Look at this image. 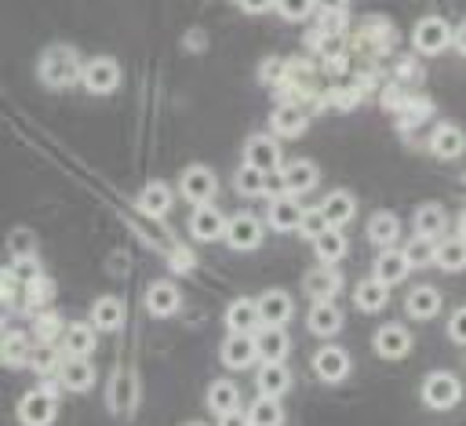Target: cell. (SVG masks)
<instances>
[{
    "mask_svg": "<svg viewBox=\"0 0 466 426\" xmlns=\"http://www.w3.org/2000/svg\"><path fill=\"white\" fill-rule=\"evenodd\" d=\"M218 426H255V422H251V415H248V411H240V408H233V411H226V415H218Z\"/></svg>",
    "mask_w": 466,
    "mask_h": 426,
    "instance_id": "obj_49",
    "label": "cell"
},
{
    "mask_svg": "<svg viewBox=\"0 0 466 426\" xmlns=\"http://www.w3.org/2000/svg\"><path fill=\"white\" fill-rule=\"evenodd\" d=\"M178 306H182V295H178V288H175L171 280L149 284V291H146V309H149L153 317H171Z\"/></svg>",
    "mask_w": 466,
    "mask_h": 426,
    "instance_id": "obj_19",
    "label": "cell"
},
{
    "mask_svg": "<svg viewBox=\"0 0 466 426\" xmlns=\"http://www.w3.org/2000/svg\"><path fill=\"white\" fill-rule=\"evenodd\" d=\"M459 237H466V208H462V215H459Z\"/></svg>",
    "mask_w": 466,
    "mask_h": 426,
    "instance_id": "obj_53",
    "label": "cell"
},
{
    "mask_svg": "<svg viewBox=\"0 0 466 426\" xmlns=\"http://www.w3.org/2000/svg\"><path fill=\"white\" fill-rule=\"evenodd\" d=\"M455 47H459V51L466 55V22H462V25L455 29Z\"/></svg>",
    "mask_w": 466,
    "mask_h": 426,
    "instance_id": "obj_52",
    "label": "cell"
},
{
    "mask_svg": "<svg viewBox=\"0 0 466 426\" xmlns=\"http://www.w3.org/2000/svg\"><path fill=\"white\" fill-rule=\"evenodd\" d=\"M448 339L459 342V346H466V306H459V309L451 313V320H448Z\"/></svg>",
    "mask_w": 466,
    "mask_h": 426,
    "instance_id": "obj_47",
    "label": "cell"
},
{
    "mask_svg": "<svg viewBox=\"0 0 466 426\" xmlns=\"http://www.w3.org/2000/svg\"><path fill=\"white\" fill-rule=\"evenodd\" d=\"M284 193H291V197H299V193H309L313 186H317V164L313 160H291V164H284Z\"/></svg>",
    "mask_w": 466,
    "mask_h": 426,
    "instance_id": "obj_17",
    "label": "cell"
},
{
    "mask_svg": "<svg viewBox=\"0 0 466 426\" xmlns=\"http://www.w3.org/2000/svg\"><path fill=\"white\" fill-rule=\"evenodd\" d=\"M58 364H62V357H58V350H55L51 342L33 346V357H29V368H33V371L47 375V371H58Z\"/></svg>",
    "mask_w": 466,
    "mask_h": 426,
    "instance_id": "obj_42",
    "label": "cell"
},
{
    "mask_svg": "<svg viewBox=\"0 0 466 426\" xmlns=\"http://www.w3.org/2000/svg\"><path fill=\"white\" fill-rule=\"evenodd\" d=\"M58 411V390L55 386H44V390H29L22 401H18V422L22 426H47Z\"/></svg>",
    "mask_w": 466,
    "mask_h": 426,
    "instance_id": "obj_3",
    "label": "cell"
},
{
    "mask_svg": "<svg viewBox=\"0 0 466 426\" xmlns=\"http://www.w3.org/2000/svg\"><path fill=\"white\" fill-rule=\"evenodd\" d=\"M444 229H448V215L441 204H422L415 211V233L419 237H441Z\"/></svg>",
    "mask_w": 466,
    "mask_h": 426,
    "instance_id": "obj_36",
    "label": "cell"
},
{
    "mask_svg": "<svg viewBox=\"0 0 466 426\" xmlns=\"http://www.w3.org/2000/svg\"><path fill=\"white\" fill-rule=\"evenodd\" d=\"M433 262L444 269V273H459L466 269V237H444L437 240V255Z\"/></svg>",
    "mask_w": 466,
    "mask_h": 426,
    "instance_id": "obj_32",
    "label": "cell"
},
{
    "mask_svg": "<svg viewBox=\"0 0 466 426\" xmlns=\"http://www.w3.org/2000/svg\"><path fill=\"white\" fill-rule=\"evenodd\" d=\"M441 291L437 288H426V284H419V288H411L408 291V299H404V309H408V317H415V320H430V317H437L441 313Z\"/></svg>",
    "mask_w": 466,
    "mask_h": 426,
    "instance_id": "obj_20",
    "label": "cell"
},
{
    "mask_svg": "<svg viewBox=\"0 0 466 426\" xmlns=\"http://www.w3.org/2000/svg\"><path fill=\"white\" fill-rule=\"evenodd\" d=\"M320 211H324L328 226H339V229H342V226L353 218L357 200H353V193H346V189H331V193L320 200Z\"/></svg>",
    "mask_w": 466,
    "mask_h": 426,
    "instance_id": "obj_25",
    "label": "cell"
},
{
    "mask_svg": "<svg viewBox=\"0 0 466 426\" xmlns=\"http://www.w3.org/2000/svg\"><path fill=\"white\" fill-rule=\"evenodd\" d=\"M189 233H193L197 240H218V237H226V218H222V211L211 208V204H197V211L189 215Z\"/></svg>",
    "mask_w": 466,
    "mask_h": 426,
    "instance_id": "obj_13",
    "label": "cell"
},
{
    "mask_svg": "<svg viewBox=\"0 0 466 426\" xmlns=\"http://www.w3.org/2000/svg\"><path fill=\"white\" fill-rule=\"evenodd\" d=\"M397 237H400V222H397V215H390V211H375V215L368 218V240H371V244L390 248Z\"/></svg>",
    "mask_w": 466,
    "mask_h": 426,
    "instance_id": "obj_35",
    "label": "cell"
},
{
    "mask_svg": "<svg viewBox=\"0 0 466 426\" xmlns=\"http://www.w3.org/2000/svg\"><path fill=\"white\" fill-rule=\"evenodd\" d=\"M313 251H317L320 262H339V259L346 255V237H342V229H339V226H328V229L313 240Z\"/></svg>",
    "mask_w": 466,
    "mask_h": 426,
    "instance_id": "obj_38",
    "label": "cell"
},
{
    "mask_svg": "<svg viewBox=\"0 0 466 426\" xmlns=\"http://www.w3.org/2000/svg\"><path fill=\"white\" fill-rule=\"evenodd\" d=\"M324 229H328V218H324V211H320V208H306L299 233H302V237H309V240H317Z\"/></svg>",
    "mask_w": 466,
    "mask_h": 426,
    "instance_id": "obj_44",
    "label": "cell"
},
{
    "mask_svg": "<svg viewBox=\"0 0 466 426\" xmlns=\"http://www.w3.org/2000/svg\"><path fill=\"white\" fill-rule=\"evenodd\" d=\"M62 350H66L69 357H87V353H95V324H87V320L66 324Z\"/></svg>",
    "mask_w": 466,
    "mask_h": 426,
    "instance_id": "obj_26",
    "label": "cell"
},
{
    "mask_svg": "<svg viewBox=\"0 0 466 426\" xmlns=\"http://www.w3.org/2000/svg\"><path fill=\"white\" fill-rule=\"evenodd\" d=\"M91 324H95L98 331H116V328L124 324V302H120L116 295L95 299V306H91Z\"/></svg>",
    "mask_w": 466,
    "mask_h": 426,
    "instance_id": "obj_29",
    "label": "cell"
},
{
    "mask_svg": "<svg viewBox=\"0 0 466 426\" xmlns=\"http://www.w3.org/2000/svg\"><path fill=\"white\" fill-rule=\"evenodd\" d=\"M306 324H309V331H313V335L331 339V335L342 328V309H339L331 299H320V302H313V306H309Z\"/></svg>",
    "mask_w": 466,
    "mask_h": 426,
    "instance_id": "obj_14",
    "label": "cell"
},
{
    "mask_svg": "<svg viewBox=\"0 0 466 426\" xmlns=\"http://www.w3.org/2000/svg\"><path fill=\"white\" fill-rule=\"evenodd\" d=\"M80 73H84V62L69 44H55L40 55V80L47 87H69L80 80Z\"/></svg>",
    "mask_w": 466,
    "mask_h": 426,
    "instance_id": "obj_1",
    "label": "cell"
},
{
    "mask_svg": "<svg viewBox=\"0 0 466 426\" xmlns=\"http://www.w3.org/2000/svg\"><path fill=\"white\" fill-rule=\"evenodd\" d=\"M430 149H433L441 160H455V157L466 149V135H462L455 124H437V131L430 135Z\"/></svg>",
    "mask_w": 466,
    "mask_h": 426,
    "instance_id": "obj_24",
    "label": "cell"
},
{
    "mask_svg": "<svg viewBox=\"0 0 466 426\" xmlns=\"http://www.w3.org/2000/svg\"><path fill=\"white\" fill-rule=\"evenodd\" d=\"M371 346H375L379 357L400 360V357H408V350H411V335H408V328H400V324H386V328L375 331Z\"/></svg>",
    "mask_w": 466,
    "mask_h": 426,
    "instance_id": "obj_11",
    "label": "cell"
},
{
    "mask_svg": "<svg viewBox=\"0 0 466 426\" xmlns=\"http://www.w3.org/2000/svg\"><path fill=\"white\" fill-rule=\"evenodd\" d=\"M291 313H295V302H291V295L280 291V288H273V291H266V295L258 299V317H262V324L284 328V324L291 320Z\"/></svg>",
    "mask_w": 466,
    "mask_h": 426,
    "instance_id": "obj_15",
    "label": "cell"
},
{
    "mask_svg": "<svg viewBox=\"0 0 466 426\" xmlns=\"http://www.w3.org/2000/svg\"><path fill=\"white\" fill-rule=\"evenodd\" d=\"M7 248H11V255L15 259H33V233H25V229H18V233H11V240H7Z\"/></svg>",
    "mask_w": 466,
    "mask_h": 426,
    "instance_id": "obj_46",
    "label": "cell"
},
{
    "mask_svg": "<svg viewBox=\"0 0 466 426\" xmlns=\"http://www.w3.org/2000/svg\"><path fill=\"white\" fill-rule=\"evenodd\" d=\"M255 342H258V357H262V360H284L288 350H291L284 328H277V324H262V328L255 331Z\"/></svg>",
    "mask_w": 466,
    "mask_h": 426,
    "instance_id": "obj_27",
    "label": "cell"
},
{
    "mask_svg": "<svg viewBox=\"0 0 466 426\" xmlns=\"http://www.w3.org/2000/svg\"><path fill=\"white\" fill-rule=\"evenodd\" d=\"M80 84H84L91 95H109V91H116V87H120V66H116L113 58L98 55V58L84 62Z\"/></svg>",
    "mask_w": 466,
    "mask_h": 426,
    "instance_id": "obj_5",
    "label": "cell"
},
{
    "mask_svg": "<svg viewBox=\"0 0 466 426\" xmlns=\"http://www.w3.org/2000/svg\"><path fill=\"white\" fill-rule=\"evenodd\" d=\"M58 382L66 386V390H91V382H95V368H91V360L87 357H62V364H58Z\"/></svg>",
    "mask_w": 466,
    "mask_h": 426,
    "instance_id": "obj_16",
    "label": "cell"
},
{
    "mask_svg": "<svg viewBox=\"0 0 466 426\" xmlns=\"http://www.w3.org/2000/svg\"><path fill=\"white\" fill-rule=\"evenodd\" d=\"M346 4H350V0H317L320 11H346Z\"/></svg>",
    "mask_w": 466,
    "mask_h": 426,
    "instance_id": "obj_51",
    "label": "cell"
},
{
    "mask_svg": "<svg viewBox=\"0 0 466 426\" xmlns=\"http://www.w3.org/2000/svg\"><path fill=\"white\" fill-rule=\"evenodd\" d=\"M33 331H36V339H40V342H55L58 335H66V328H62L58 313H40V317H36V324H33Z\"/></svg>",
    "mask_w": 466,
    "mask_h": 426,
    "instance_id": "obj_43",
    "label": "cell"
},
{
    "mask_svg": "<svg viewBox=\"0 0 466 426\" xmlns=\"http://www.w3.org/2000/svg\"><path fill=\"white\" fill-rule=\"evenodd\" d=\"M302 215H306V208H302L291 193H280V197L269 200V226L280 229V233L299 229V226H302Z\"/></svg>",
    "mask_w": 466,
    "mask_h": 426,
    "instance_id": "obj_12",
    "label": "cell"
},
{
    "mask_svg": "<svg viewBox=\"0 0 466 426\" xmlns=\"http://www.w3.org/2000/svg\"><path fill=\"white\" fill-rule=\"evenodd\" d=\"M233 251H251V248H258V240H262V222L255 218V215H248V211H240V215H233V218H226V237H222Z\"/></svg>",
    "mask_w": 466,
    "mask_h": 426,
    "instance_id": "obj_7",
    "label": "cell"
},
{
    "mask_svg": "<svg viewBox=\"0 0 466 426\" xmlns=\"http://www.w3.org/2000/svg\"><path fill=\"white\" fill-rule=\"evenodd\" d=\"M135 401H138V382H135V375H131V371L113 375V382H109V408H113L116 415H127V411L135 408Z\"/></svg>",
    "mask_w": 466,
    "mask_h": 426,
    "instance_id": "obj_28",
    "label": "cell"
},
{
    "mask_svg": "<svg viewBox=\"0 0 466 426\" xmlns=\"http://www.w3.org/2000/svg\"><path fill=\"white\" fill-rule=\"evenodd\" d=\"M411 44H415V51H422V55H437V51H444L448 44H455V29H451L441 15H426V18H419L415 29H411Z\"/></svg>",
    "mask_w": 466,
    "mask_h": 426,
    "instance_id": "obj_2",
    "label": "cell"
},
{
    "mask_svg": "<svg viewBox=\"0 0 466 426\" xmlns=\"http://www.w3.org/2000/svg\"><path fill=\"white\" fill-rule=\"evenodd\" d=\"M178 189H182V197H186L189 204H211V197L218 193V178H215V171H211V167L193 164V167H186V171H182Z\"/></svg>",
    "mask_w": 466,
    "mask_h": 426,
    "instance_id": "obj_6",
    "label": "cell"
},
{
    "mask_svg": "<svg viewBox=\"0 0 466 426\" xmlns=\"http://www.w3.org/2000/svg\"><path fill=\"white\" fill-rule=\"evenodd\" d=\"M258 360V342L251 331H229L226 342H222V364L240 371V368H251Z\"/></svg>",
    "mask_w": 466,
    "mask_h": 426,
    "instance_id": "obj_8",
    "label": "cell"
},
{
    "mask_svg": "<svg viewBox=\"0 0 466 426\" xmlns=\"http://www.w3.org/2000/svg\"><path fill=\"white\" fill-rule=\"evenodd\" d=\"M11 273H15V280H22V284H33V280H40V269H36V262H33V259H15Z\"/></svg>",
    "mask_w": 466,
    "mask_h": 426,
    "instance_id": "obj_48",
    "label": "cell"
},
{
    "mask_svg": "<svg viewBox=\"0 0 466 426\" xmlns=\"http://www.w3.org/2000/svg\"><path fill=\"white\" fill-rule=\"evenodd\" d=\"M226 328L229 331H258L262 317H258V299H237L226 306Z\"/></svg>",
    "mask_w": 466,
    "mask_h": 426,
    "instance_id": "obj_21",
    "label": "cell"
},
{
    "mask_svg": "<svg viewBox=\"0 0 466 426\" xmlns=\"http://www.w3.org/2000/svg\"><path fill=\"white\" fill-rule=\"evenodd\" d=\"M138 208H142L146 215H153V218L167 215V208H171V186H167V182H146V186L138 189Z\"/></svg>",
    "mask_w": 466,
    "mask_h": 426,
    "instance_id": "obj_33",
    "label": "cell"
},
{
    "mask_svg": "<svg viewBox=\"0 0 466 426\" xmlns=\"http://www.w3.org/2000/svg\"><path fill=\"white\" fill-rule=\"evenodd\" d=\"M313 371L324 379V382H342L350 375V353L342 346H320L313 353Z\"/></svg>",
    "mask_w": 466,
    "mask_h": 426,
    "instance_id": "obj_10",
    "label": "cell"
},
{
    "mask_svg": "<svg viewBox=\"0 0 466 426\" xmlns=\"http://www.w3.org/2000/svg\"><path fill=\"white\" fill-rule=\"evenodd\" d=\"M313 7H317V0H277V15H280V18H288V22L306 18Z\"/></svg>",
    "mask_w": 466,
    "mask_h": 426,
    "instance_id": "obj_45",
    "label": "cell"
},
{
    "mask_svg": "<svg viewBox=\"0 0 466 426\" xmlns=\"http://www.w3.org/2000/svg\"><path fill=\"white\" fill-rule=\"evenodd\" d=\"M269 124H273V131H277L280 138H299V135L306 131V113H302L299 106L284 102V106H277V109H273Z\"/></svg>",
    "mask_w": 466,
    "mask_h": 426,
    "instance_id": "obj_30",
    "label": "cell"
},
{
    "mask_svg": "<svg viewBox=\"0 0 466 426\" xmlns=\"http://www.w3.org/2000/svg\"><path fill=\"white\" fill-rule=\"evenodd\" d=\"M248 415H251V422H255V426H280V422H284L280 401H277V397H266V393H258V397H255V404L248 408Z\"/></svg>",
    "mask_w": 466,
    "mask_h": 426,
    "instance_id": "obj_39",
    "label": "cell"
},
{
    "mask_svg": "<svg viewBox=\"0 0 466 426\" xmlns=\"http://www.w3.org/2000/svg\"><path fill=\"white\" fill-rule=\"evenodd\" d=\"M404 255H408L411 269H419V266H430V262H433V255H437V244H433V237H419V233H415V237L408 240Z\"/></svg>",
    "mask_w": 466,
    "mask_h": 426,
    "instance_id": "obj_41",
    "label": "cell"
},
{
    "mask_svg": "<svg viewBox=\"0 0 466 426\" xmlns=\"http://www.w3.org/2000/svg\"><path fill=\"white\" fill-rule=\"evenodd\" d=\"M248 15H262V11H277V0H237Z\"/></svg>",
    "mask_w": 466,
    "mask_h": 426,
    "instance_id": "obj_50",
    "label": "cell"
},
{
    "mask_svg": "<svg viewBox=\"0 0 466 426\" xmlns=\"http://www.w3.org/2000/svg\"><path fill=\"white\" fill-rule=\"evenodd\" d=\"M459 397H462V382H459L451 371H430V375L422 379V404H426V408L444 411V408H455Z\"/></svg>",
    "mask_w": 466,
    "mask_h": 426,
    "instance_id": "obj_4",
    "label": "cell"
},
{
    "mask_svg": "<svg viewBox=\"0 0 466 426\" xmlns=\"http://www.w3.org/2000/svg\"><path fill=\"white\" fill-rule=\"evenodd\" d=\"M339 273L331 269V262H324V266H313L306 277H302V288H306V295L313 299V302H320V299H331L335 291H339Z\"/></svg>",
    "mask_w": 466,
    "mask_h": 426,
    "instance_id": "obj_18",
    "label": "cell"
},
{
    "mask_svg": "<svg viewBox=\"0 0 466 426\" xmlns=\"http://www.w3.org/2000/svg\"><path fill=\"white\" fill-rule=\"evenodd\" d=\"M244 164L262 167L266 175H273L280 167V146H277V138L273 135H251L244 142Z\"/></svg>",
    "mask_w": 466,
    "mask_h": 426,
    "instance_id": "obj_9",
    "label": "cell"
},
{
    "mask_svg": "<svg viewBox=\"0 0 466 426\" xmlns=\"http://www.w3.org/2000/svg\"><path fill=\"white\" fill-rule=\"evenodd\" d=\"M386 288H390V284H382L379 277H368V280H360V284L353 288V302H357V309H364V313H379V309L390 302Z\"/></svg>",
    "mask_w": 466,
    "mask_h": 426,
    "instance_id": "obj_31",
    "label": "cell"
},
{
    "mask_svg": "<svg viewBox=\"0 0 466 426\" xmlns=\"http://www.w3.org/2000/svg\"><path fill=\"white\" fill-rule=\"evenodd\" d=\"M408 269H411V262H408V255L397 251V248H382L379 259H375V277H379L382 284H400V280L408 277Z\"/></svg>",
    "mask_w": 466,
    "mask_h": 426,
    "instance_id": "obj_23",
    "label": "cell"
},
{
    "mask_svg": "<svg viewBox=\"0 0 466 426\" xmlns=\"http://www.w3.org/2000/svg\"><path fill=\"white\" fill-rule=\"evenodd\" d=\"M233 189L240 197H262L269 189V175L262 167H251V164H240L237 175H233Z\"/></svg>",
    "mask_w": 466,
    "mask_h": 426,
    "instance_id": "obj_34",
    "label": "cell"
},
{
    "mask_svg": "<svg viewBox=\"0 0 466 426\" xmlns=\"http://www.w3.org/2000/svg\"><path fill=\"white\" fill-rule=\"evenodd\" d=\"M255 386H258V393H266V397H280V393L291 390V371L284 368V360H262Z\"/></svg>",
    "mask_w": 466,
    "mask_h": 426,
    "instance_id": "obj_22",
    "label": "cell"
},
{
    "mask_svg": "<svg viewBox=\"0 0 466 426\" xmlns=\"http://www.w3.org/2000/svg\"><path fill=\"white\" fill-rule=\"evenodd\" d=\"M237 404H240V390H237L233 382L218 379V382H211V386H208V411L226 415V411H233Z\"/></svg>",
    "mask_w": 466,
    "mask_h": 426,
    "instance_id": "obj_37",
    "label": "cell"
},
{
    "mask_svg": "<svg viewBox=\"0 0 466 426\" xmlns=\"http://www.w3.org/2000/svg\"><path fill=\"white\" fill-rule=\"evenodd\" d=\"M29 357H33L29 339L22 331H7L4 335V364L7 368H22V364H29Z\"/></svg>",
    "mask_w": 466,
    "mask_h": 426,
    "instance_id": "obj_40",
    "label": "cell"
}]
</instances>
